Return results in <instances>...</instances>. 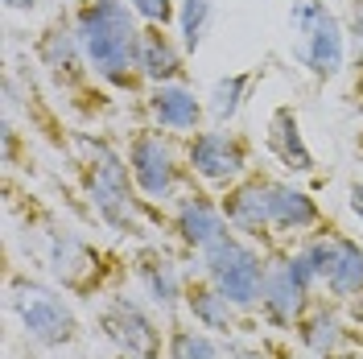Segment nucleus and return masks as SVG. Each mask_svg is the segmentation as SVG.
<instances>
[{"mask_svg":"<svg viewBox=\"0 0 363 359\" xmlns=\"http://www.w3.org/2000/svg\"><path fill=\"white\" fill-rule=\"evenodd\" d=\"M9 310L38 347H67L79 338V318L62 302V293L45 289L33 277H9Z\"/></svg>","mask_w":363,"mask_h":359,"instance_id":"obj_6","label":"nucleus"},{"mask_svg":"<svg viewBox=\"0 0 363 359\" xmlns=\"http://www.w3.org/2000/svg\"><path fill=\"white\" fill-rule=\"evenodd\" d=\"M145 112H149V120L157 124L161 133L190 136V133L203 128L206 99H199L190 83H157V87H149V95H145Z\"/></svg>","mask_w":363,"mask_h":359,"instance_id":"obj_15","label":"nucleus"},{"mask_svg":"<svg viewBox=\"0 0 363 359\" xmlns=\"http://www.w3.org/2000/svg\"><path fill=\"white\" fill-rule=\"evenodd\" d=\"M223 215L231 231L248 236V240H269L272 236V215H269V174H248L235 186L223 190Z\"/></svg>","mask_w":363,"mask_h":359,"instance_id":"obj_14","label":"nucleus"},{"mask_svg":"<svg viewBox=\"0 0 363 359\" xmlns=\"http://www.w3.org/2000/svg\"><path fill=\"white\" fill-rule=\"evenodd\" d=\"M269 215H272V236L285 240H306L310 231L322 227V206H318L301 186L269 174Z\"/></svg>","mask_w":363,"mask_h":359,"instance_id":"obj_16","label":"nucleus"},{"mask_svg":"<svg viewBox=\"0 0 363 359\" xmlns=\"http://www.w3.org/2000/svg\"><path fill=\"white\" fill-rule=\"evenodd\" d=\"M133 272H136V281H140V289H145V297L157 306L161 314H174L186 302V277H182V269L174 265L169 252H161V248L136 252Z\"/></svg>","mask_w":363,"mask_h":359,"instance_id":"obj_17","label":"nucleus"},{"mask_svg":"<svg viewBox=\"0 0 363 359\" xmlns=\"http://www.w3.org/2000/svg\"><path fill=\"white\" fill-rule=\"evenodd\" d=\"M342 306H347L351 322H359V326H363V293H359V297H351V302H342Z\"/></svg>","mask_w":363,"mask_h":359,"instance_id":"obj_29","label":"nucleus"},{"mask_svg":"<svg viewBox=\"0 0 363 359\" xmlns=\"http://www.w3.org/2000/svg\"><path fill=\"white\" fill-rule=\"evenodd\" d=\"M38 62L45 67V74L58 83L62 91H79L87 83L91 62L79 45V33H74V21L70 17H58V21L45 25V33L38 38Z\"/></svg>","mask_w":363,"mask_h":359,"instance_id":"obj_12","label":"nucleus"},{"mask_svg":"<svg viewBox=\"0 0 363 359\" xmlns=\"http://www.w3.org/2000/svg\"><path fill=\"white\" fill-rule=\"evenodd\" d=\"M4 4H9L13 13H33V9H38V0H4Z\"/></svg>","mask_w":363,"mask_h":359,"instance_id":"obj_30","label":"nucleus"},{"mask_svg":"<svg viewBox=\"0 0 363 359\" xmlns=\"http://www.w3.org/2000/svg\"><path fill=\"white\" fill-rule=\"evenodd\" d=\"M165 359H227V351L219 347V338L203 331L199 322H174L165 331Z\"/></svg>","mask_w":363,"mask_h":359,"instance_id":"obj_23","label":"nucleus"},{"mask_svg":"<svg viewBox=\"0 0 363 359\" xmlns=\"http://www.w3.org/2000/svg\"><path fill=\"white\" fill-rule=\"evenodd\" d=\"M45 265L50 272L67 285L70 293H95L104 272H99V252H91L74 231L50 227L45 231Z\"/></svg>","mask_w":363,"mask_h":359,"instance_id":"obj_13","label":"nucleus"},{"mask_svg":"<svg viewBox=\"0 0 363 359\" xmlns=\"http://www.w3.org/2000/svg\"><path fill=\"white\" fill-rule=\"evenodd\" d=\"M264 149H269L289 174H314V153H310V145H306V136H301V120H297V112L289 104L272 108L269 128H264Z\"/></svg>","mask_w":363,"mask_h":359,"instance_id":"obj_20","label":"nucleus"},{"mask_svg":"<svg viewBox=\"0 0 363 359\" xmlns=\"http://www.w3.org/2000/svg\"><path fill=\"white\" fill-rule=\"evenodd\" d=\"M186 50L165 25H145L140 33V74L149 87L157 83H186Z\"/></svg>","mask_w":363,"mask_h":359,"instance_id":"obj_19","label":"nucleus"},{"mask_svg":"<svg viewBox=\"0 0 363 359\" xmlns=\"http://www.w3.org/2000/svg\"><path fill=\"white\" fill-rule=\"evenodd\" d=\"M269 359H306V355H297L294 347H277V351H272Z\"/></svg>","mask_w":363,"mask_h":359,"instance_id":"obj_31","label":"nucleus"},{"mask_svg":"<svg viewBox=\"0 0 363 359\" xmlns=\"http://www.w3.org/2000/svg\"><path fill=\"white\" fill-rule=\"evenodd\" d=\"M306 256L314 260L318 277H322V289L330 293L335 302H351L363 293V248L351 240V236H339V231H310L306 240Z\"/></svg>","mask_w":363,"mask_h":359,"instance_id":"obj_8","label":"nucleus"},{"mask_svg":"<svg viewBox=\"0 0 363 359\" xmlns=\"http://www.w3.org/2000/svg\"><path fill=\"white\" fill-rule=\"evenodd\" d=\"M79 145L87 149L83 186H87L91 211L108 227L136 236L145 227V199H140V190H136V182H133L128 153H116L108 140H91V136H83Z\"/></svg>","mask_w":363,"mask_h":359,"instance_id":"obj_2","label":"nucleus"},{"mask_svg":"<svg viewBox=\"0 0 363 359\" xmlns=\"http://www.w3.org/2000/svg\"><path fill=\"white\" fill-rule=\"evenodd\" d=\"M342 29H347V54H351L355 70H363V0H351Z\"/></svg>","mask_w":363,"mask_h":359,"instance_id":"obj_26","label":"nucleus"},{"mask_svg":"<svg viewBox=\"0 0 363 359\" xmlns=\"http://www.w3.org/2000/svg\"><path fill=\"white\" fill-rule=\"evenodd\" d=\"M252 83H256V70H235V74H223V79H215L211 91H206V116L223 128L231 124L240 108H244V99H248Z\"/></svg>","mask_w":363,"mask_h":359,"instance_id":"obj_22","label":"nucleus"},{"mask_svg":"<svg viewBox=\"0 0 363 359\" xmlns=\"http://www.w3.org/2000/svg\"><path fill=\"white\" fill-rule=\"evenodd\" d=\"M169 227L190 252H203V248H211L215 240H223L231 231V223L223 215V202L211 199L199 186H186L178 199L169 202Z\"/></svg>","mask_w":363,"mask_h":359,"instance_id":"obj_11","label":"nucleus"},{"mask_svg":"<svg viewBox=\"0 0 363 359\" xmlns=\"http://www.w3.org/2000/svg\"><path fill=\"white\" fill-rule=\"evenodd\" d=\"M99 326L128 359H161V351H165V331L157 326V318L128 293H112L104 302Z\"/></svg>","mask_w":363,"mask_h":359,"instance_id":"obj_9","label":"nucleus"},{"mask_svg":"<svg viewBox=\"0 0 363 359\" xmlns=\"http://www.w3.org/2000/svg\"><path fill=\"white\" fill-rule=\"evenodd\" d=\"M211 17H215V0H178V42L186 54H199L211 33Z\"/></svg>","mask_w":363,"mask_h":359,"instance_id":"obj_24","label":"nucleus"},{"mask_svg":"<svg viewBox=\"0 0 363 359\" xmlns=\"http://www.w3.org/2000/svg\"><path fill=\"white\" fill-rule=\"evenodd\" d=\"M186 165L203 186L227 190V186H235L240 178L252 174L248 140L240 133H223L219 124L215 128H199V133L186 136Z\"/></svg>","mask_w":363,"mask_h":359,"instance_id":"obj_7","label":"nucleus"},{"mask_svg":"<svg viewBox=\"0 0 363 359\" xmlns=\"http://www.w3.org/2000/svg\"><path fill=\"white\" fill-rule=\"evenodd\" d=\"M227 359H269V351H256V347H231Z\"/></svg>","mask_w":363,"mask_h":359,"instance_id":"obj_28","label":"nucleus"},{"mask_svg":"<svg viewBox=\"0 0 363 359\" xmlns=\"http://www.w3.org/2000/svg\"><path fill=\"white\" fill-rule=\"evenodd\" d=\"M186 314L194 318L203 331L211 335H235V322H240V306L227 297L211 277H186Z\"/></svg>","mask_w":363,"mask_h":359,"instance_id":"obj_18","label":"nucleus"},{"mask_svg":"<svg viewBox=\"0 0 363 359\" xmlns=\"http://www.w3.org/2000/svg\"><path fill=\"white\" fill-rule=\"evenodd\" d=\"M128 170H133V182H136V190H140V199L157 202V206L178 199L186 182L194 186L190 165L178 158L174 140L161 133V128H140V133H133V140H128Z\"/></svg>","mask_w":363,"mask_h":359,"instance_id":"obj_5","label":"nucleus"},{"mask_svg":"<svg viewBox=\"0 0 363 359\" xmlns=\"http://www.w3.org/2000/svg\"><path fill=\"white\" fill-rule=\"evenodd\" d=\"M318 302V289H310L301 281V272L294 269L289 252H272L269 256V277H264V297H260V314L277 331H297V322L306 318V310Z\"/></svg>","mask_w":363,"mask_h":359,"instance_id":"obj_10","label":"nucleus"},{"mask_svg":"<svg viewBox=\"0 0 363 359\" xmlns=\"http://www.w3.org/2000/svg\"><path fill=\"white\" fill-rule=\"evenodd\" d=\"M289 42H294V58L314 74L318 83L339 79L347 67V29H342L339 13L326 0H294L289 9Z\"/></svg>","mask_w":363,"mask_h":359,"instance_id":"obj_3","label":"nucleus"},{"mask_svg":"<svg viewBox=\"0 0 363 359\" xmlns=\"http://www.w3.org/2000/svg\"><path fill=\"white\" fill-rule=\"evenodd\" d=\"M199 272L211 277L219 289L240 306V310H256L264 297V277H269V252H260L256 240L227 231L223 240L199 252Z\"/></svg>","mask_w":363,"mask_h":359,"instance_id":"obj_4","label":"nucleus"},{"mask_svg":"<svg viewBox=\"0 0 363 359\" xmlns=\"http://www.w3.org/2000/svg\"><path fill=\"white\" fill-rule=\"evenodd\" d=\"M297 338H301V347L314 359H339L342 351H347V343H351L347 322H342L339 310L326 306V302H314V306L306 310V318L297 322Z\"/></svg>","mask_w":363,"mask_h":359,"instance_id":"obj_21","label":"nucleus"},{"mask_svg":"<svg viewBox=\"0 0 363 359\" xmlns=\"http://www.w3.org/2000/svg\"><path fill=\"white\" fill-rule=\"evenodd\" d=\"M347 206H351V215L363 223V182H351V190H347Z\"/></svg>","mask_w":363,"mask_h":359,"instance_id":"obj_27","label":"nucleus"},{"mask_svg":"<svg viewBox=\"0 0 363 359\" xmlns=\"http://www.w3.org/2000/svg\"><path fill=\"white\" fill-rule=\"evenodd\" d=\"M128 4L145 25H165L169 29L178 21V0H128Z\"/></svg>","mask_w":363,"mask_h":359,"instance_id":"obj_25","label":"nucleus"},{"mask_svg":"<svg viewBox=\"0 0 363 359\" xmlns=\"http://www.w3.org/2000/svg\"><path fill=\"white\" fill-rule=\"evenodd\" d=\"M359 116H363V104H359Z\"/></svg>","mask_w":363,"mask_h":359,"instance_id":"obj_32","label":"nucleus"},{"mask_svg":"<svg viewBox=\"0 0 363 359\" xmlns=\"http://www.w3.org/2000/svg\"><path fill=\"white\" fill-rule=\"evenodd\" d=\"M79 45L91 62V74L112 91H140V33L145 21L128 0H79L70 13Z\"/></svg>","mask_w":363,"mask_h":359,"instance_id":"obj_1","label":"nucleus"}]
</instances>
